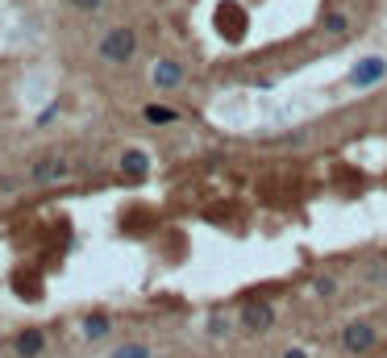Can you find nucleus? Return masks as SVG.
<instances>
[{
    "label": "nucleus",
    "instance_id": "nucleus-9",
    "mask_svg": "<svg viewBox=\"0 0 387 358\" xmlns=\"http://www.w3.org/2000/svg\"><path fill=\"white\" fill-rule=\"evenodd\" d=\"M146 121H150V125H167V121H175V109H167V105H150V109H146Z\"/></svg>",
    "mask_w": 387,
    "mask_h": 358
},
{
    "label": "nucleus",
    "instance_id": "nucleus-8",
    "mask_svg": "<svg viewBox=\"0 0 387 358\" xmlns=\"http://www.w3.org/2000/svg\"><path fill=\"white\" fill-rule=\"evenodd\" d=\"M121 171L134 175V179H142V175L150 171V159L142 155V150H125V155H121Z\"/></svg>",
    "mask_w": 387,
    "mask_h": 358
},
{
    "label": "nucleus",
    "instance_id": "nucleus-13",
    "mask_svg": "<svg viewBox=\"0 0 387 358\" xmlns=\"http://www.w3.org/2000/svg\"><path fill=\"white\" fill-rule=\"evenodd\" d=\"M71 5H75V9H84V13H96V9L104 5V0H71Z\"/></svg>",
    "mask_w": 387,
    "mask_h": 358
},
{
    "label": "nucleus",
    "instance_id": "nucleus-3",
    "mask_svg": "<svg viewBox=\"0 0 387 358\" xmlns=\"http://www.w3.org/2000/svg\"><path fill=\"white\" fill-rule=\"evenodd\" d=\"M383 75H387V63L371 55V59H358V63H354V71H350V84H354V88H375Z\"/></svg>",
    "mask_w": 387,
    "mask_h": 358
},
{
    "label": "nucleus",
    "instance_id": "nucleus-2",
    "mask_svg": "<svg viewBox=\"0 0 387 358\" xmlns=\"http://www.w3.org/2000/svg\"><path fill=\"white\" fill-rule=\"evenodd\" d=\"M271 325H275V309H271V304L254 300V304H246V309H242V329H250V333H266Z\"/></svg>",
    "mask_w": 387,
    "mask_h": 358
},
{
    "label": "nucleus",
    "instance_id": "nucleus-4",
    "mask_svg": "<svg viewBox=\"0 0 387 358\" xmlns=\"http://www.w3.org/2000/svg\"><path fill=\"white\" fill-rule=\"evenodd\" d=\"M342 346H346L350 354H362V350L375 346V329H371L366 321H350V325L342 329Z\"/></svg>",
    "mask_w": 387,
    "mask_h": 358
},
{
    "label": "nucleus",
    "instance_id": "nucleus-5",
    "mask_svg": "<svg viewBox=\"0 0 387 358\" xmlns=\"http://www.w3.org/2000/svg\"><path fill=\"white\" fill-rule=\"evenodd\" d=\"M67 175V163L59 159V155H46V159H38L34 167H29V179L34 183H59Z\"/></svg>",
    "mask_w": 387,
    "mask_h": 358
},
{
    "label": "nucleus",
    "instance_id": "nucleus-11",
    "mask_svg": "<svg viewBox=\"0 0 387 358\" xmlns=\"http://www.w3.org/2000/svg\"><path fill=\"white\" fill-rule=\"evenodd\" d=\"M113 358H150V350H146L142 342H129V346H117Z\"/></svg>",
    "mask_w": 387,
    "mask_h": 358
},
{
    "label": "nucleus",
    "instance_id": "nucleus-12",
    "mask_svg": "<svg viewBox=\"0 0 387 358\" xmlns=\"http://www.w3.org/2000/svg\"><path fill=\"white\" fill-rule=\"evenodd\" d=\"M84 333H88V337H104V333H108V317H88V321H84Z\"/></svg>",
    "mask_w": 387,
    "mask_h": 358
},
{
    "label": "nucleus",
    "instance_id": "nucleus-1",
    "mask_svg": "<svg viewBox=\"0 0 387 358\" xmlns=\"http://www.w3.org/2000/svg\"><path fill=\"white\" fill-rule=\"evenodd\" d=\"M134 50H138V34H134V29H108L104 42H100V55H104L108 63H129Z\"/></svg>",
    "mask_w": 387,
    "mask_h": 358
},
{
    "label": "nucleus",
    "instance_id": "nucleus-14",
    "mask_svg": "<svg viewBox=\"0 0 387 358\" xmlns=\"http://www.w3.org/2000/svg\"><path fill=\"white\" fill-rule=\"evenodd\" d=\"M284 358H308V354H304V350H288Z\"/></svg>",
    "mask_w": 387,
    "mask_h": 358
},
{
    "label": "nucleus",
    "instance_id": "nucleus-10",
    "mask_svg": "<svg viewBox=\"0 0 387 358\" xmlns=\"http://www.w3.org/2000/svg\"><path fill=\"white\" fill-rule=\"evenodd\" d=\"M346 25H350L346 13H338V9H329V13H325V29H329V34H346Z\"/></svg>",
    "mask_w": 387,
    "mask_h": 358
},
{
    "label": "nucleus",
    "instance_id": "nucleus-6",
    "mask_svg": "<svg viewBox=\"0 0 387 358\" xmlns=\"http://www.w3.org/2000/svg\"><path fill=\"white\" fill-rule=\"evenodd\" d=\"M154 84H158V88H179V84H184V67L171 63V59L154 63Z\"/></svg>",
    "mask_w": 387,
    "mask_h": 358
},
{
    "label": "nucleus",
    "instance_id": "nucleus-7",
    "mask_svg": "<svg viewBox=\"0 0 387 358\" xmlns=\"http://www.w3.org/2000/svg\"><path fill=\"white\" fill-rule=\"evenodd\" d=\"M42 346H46V333H42V329H25V333H17V354H21V358L42 354Z\"/></svg>",
    "mask_w": 387,
    "mask_h": 358
}]
</instances>
